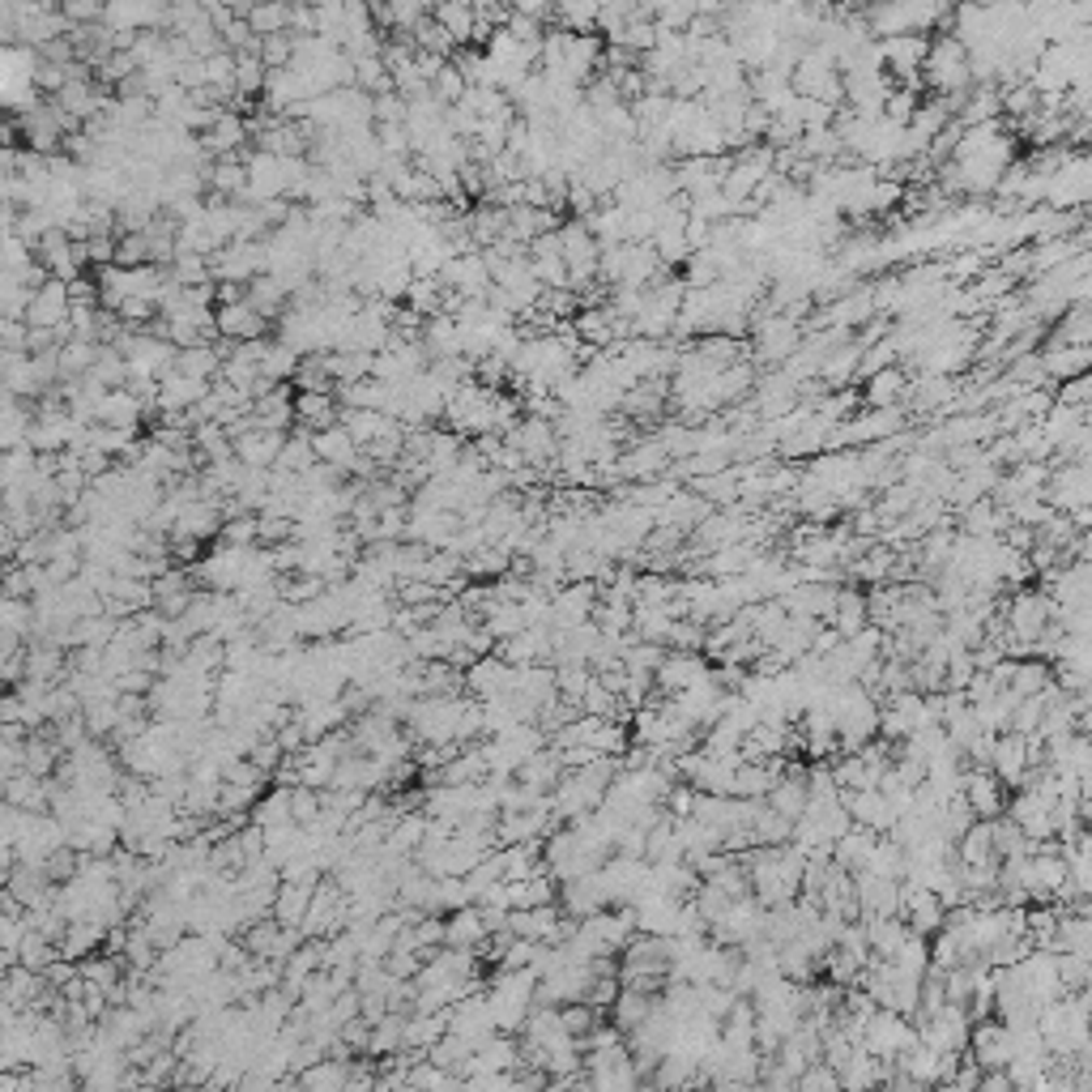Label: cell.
Masks as SVG:
<instances>
[{
	"mask_svg": "<svg viewBox=\"0 0 1092 1092\" xmlns=\"http://www.w3.org/2000/svg\"><path fill=\"white\" fill-rule=\"evenodd\" d=\"M922 90L931 99H956L965 95L969 82V52L948 34V30H935L931 34V47H926V60H922V73H918Z\"/></svg>",
	"mask_w": 1092,
	"mask_h": 1092,
	"instance_id": "6da1fadb",
	"label": "cell"
},
{
	"mask_svg": "<svg viewBox=\"0 0 1092 1092\" xmlns=\"http://www.w3.org/2000/svg\"><path fill=\"white\" fill-rule=\"evenodd\" d=\"M969 1029H973L969 1011L956 1007V1003H944L939 1016L913 1024L918 1046H926V1050H935V1054H948V1059H961V1054L969 1050Z\"/></svg>",
	"mask_w": 1092,
	"mask_h": 1092,
	"instance_id": "7a4b0ae2",
	"label": "cell"
},
{
	"mask_svg": "<svg viewBox=\"0 0 1092 1092\" xmlns=\"http://www.w3.org/2000/svg\"><path fill=\"white\" fill-rule=\"evenodd\" d=\"M918 1046V1033H913V1024L905 1020V1016H896V1011H875L870 1020H866V1029H862V1050L870 1054V1059H900L905 1050H913Z\"/></svg>",
	"mask_w": 1092,
	"mask_h": 1092,
	"instance_id": "3957f363",
	"label": "cell"
},
{
	"mask_svg": "<svg viewBox=\"0 0 1092 1092\" xmlns=\"http://www.w3.org/2000/svg\"><path fill=\"white\" fill-rule=\"evenodd\" d=\"M709 675H713V666H709L700 653H666V662L653 670V687L670 700V696H679V692L705 683Z\"/></svg>",
	"mask_w": 1092,
	"mask_h": 1092,
	"instance_id": "277c9868",
	"label": "cell"
},
{
	"mask_svg": "<svg viewBox=\"0 0 1092 1092\" xmlns=\"http://www.w3.org/2000/svg\"><path fill=\"white\" fill-rule=\"evenodd\" d=\"M969 1050L981 1072H1003L1011 1063V1029L994 1020H977L969 1029Z\"/></svg>",
	"mask_w": 1092,
	"mask_h": 1092,
	"instance_id": "5b68a950",
	"label": "cell"
},
{
	"mask_svg": "<svg viewBox=\"0 0 1092 1092\" xmlns=\"http://www.w3.org/2000/svg\"><path fill=\"white\" fill-rule=\"evenodd\" d=\"M961 798H965V807L973 811V820H998V816L1007 811V790H1003L990 772H981V768H969V772H965Z\"/></svg>",
	"mask_w": 1092,
	"mask_h": 1092,
	"instance_id": "8992f818",
	"label": "cell"
},
{
	"mask_svg": "<svg viewBox=\"0 0 1092 1092\" xmlns=\"http://www.w3.org/2000/svg\"><path fill=\"white\" fill-rule=\"evenodd\" d=\"M282 444H286V436H282V431H260V427H247V431L236 436L231 457L240 462L243 470H265V466H278Z\"/></svg>",
	"mask_w": 1092,
	"mask_h": 1092,
	"instance_id": "52a82bcc",
	"label": "cell"
},
{
	"mask_svg": "<svg viewBox=\"0 0 1092 1092\" xmlns=\"http://www.w3.org/2000/svg\"><path fill=\"white\" fill-rule=\"evenodd\" d=\"M764 807L777 811L781 820L798 824L803 811H807V772H803V768H785V777H777L772 790L764 794Z\"/></svg>",
	"mask_w": 1092,
	"mask_h": 1092,
	"instance_id": "ba28073f",
	"label": "cell"
},
{
	"mask_svg": "<svg viewBox=\"0 0 1092 1092\" xmlns=\"http://www.w3.org/2000/svg\"><path fill=\"white\" fill-rule=\"evenodd\" d=\"M909 393V371L896 364L888 371H875L870 380H862V401L866 410H888V406H905Z\"/></svg>",
	"mask_w": 1092,
	"mask_h": 1092,
	"instance_id": "9c48e42d",
	"label": "cell"
},
{
	"mask_svg": "<svg viewBox=\"0 0 1092 1092\" xmlns=\"http://www.w3.org/2000/svg\"><path fill=\"white\" fill-rule=\"evenodd\" d=\"M214 329L223 338H240V342H256L265 334V316L247 303V299H236V303H218L214 312Z\"/></svg>",
	"mask_w": 1092,
	"mask_h": 1092,
	"instance_id": "30bf717a",
	"label": "cell"
},
{
	"mask_svg": "<svg viewBox=\"0 0 1092 1092\" xmlns=\"http://www.w3.org/2000/svg\"><path fill=\"white\" fill-rule=\"evenodd\" d=\"M1037 359H1041V371H1046V380H1050V388H1054V384H1063V380L1089 375L1092 351L1089 346H1041Z\"/></svg>",
	"mask_w": 1092,
	"mask_h": 1092,
	"instance_id": "8fae6325",
	"label": "cell"
},
{
	"mask_svg": "<svg viewBox=\"0 0 1092 1092\" xmlns=\"http://www.w3.org/2000/svg\"><path fill=\"white\" fill-rule=\"evenodd\" d=\"M516 777H521V790L551 794V790L564 781V764H559V755H555L551 747H542V751H534V755L516 768Z\"/></svg>",
	"mask_w": 1092,
	"mask_h": 1092,
	"instance_id": "7c38bea8",
	"label": "cell"
},
{
	"mask_svg": "<svg viewBox=\"0 0 1092 1092\" xmlns=\"http://www.w3.org/2000/svg\"><path fill=\"white\" fill-rule=\"evenodd\" d=\"M670 470V457H666V444L653 436V440H640L627 457L614 462V474H627V479H649V474H662Z\"/></svg>",
	"mask_w": 1092,
	"mask_h": 1092,
	"instance_id": "4fadbf2b",
	"label": "cell"
},
{
	"mask_svg": "<svg viewBox=\"0 0 1092 1092\" xmlns=\"http://www.w3.org/2000/svg\"><path fill=\"white\" fill-rule=\"evenodd\" d=\"M875 833H866V828H853L850 833H841L837 841H833V866L837 870H846V875H857V870H866V862H870V850H875Z\"/></svg>",
	"mask_w": 1092,
	"mask_h": 1092,
	"instance_id": "5bb4252c",
	"label": "cell"
},
{
	"mask_svg": "<svg viewBox=\"0 0 1092 1092\" xmlns=\"http://www.w3.org/2000/svg\"><path fill=\"white\" fill-rule=\"evenodd\" d=\"M653 1003H657V994H644V990H623V985H619V998L610 1003V1020H614V1029L627 1037L636 1024H644V1020H649Z\"/></svg>",
	"mask_w": 1092,
	"mask_h": 1092,
	"instance_id": "9a60e30c",
	"label": "cell"
},
{
	"mask_svg": "<svg viewBox=\"0 0 1092 1092\" xmlns=\"http://www.w3.org/2000/svg\"><path fill=\"white\" fill-rule=\"evenodd\" d=\"M1050 683H1054V666H1046V662H1037V657H1020L1016 670H1011L1007 692H1011L1016 700H1029V696H1041Z\"/></svg>",
	"mask_w": 1092,
	"mask_h": 1092,
	"instance_id": "2e32d148",
	"label": "cell"
},
{
	"mask_svg": "<svg viewBox=\"0 0 1092 1092\" xmlns=\"http://www.w3.org/2000/svg\"><path fill=\"white\" fill-rule=\"evenodd\" d=\"M888 965L900 973V977H913L922 981L926 969H931V939H918V935H905V944L888 956Z\"/></svg>",
	"mask_w": 1092,
	"mask_h": 1092,
	"instance_id": "e0dca14e",
	"label": "cell"
},
{
	"mask_svg": "<svg viewBox=\"0 0 1092 1092\" xmlns=\"http://www.w3.org/2000/svg\"><path fill=\"white\" fill-rule=\"evenodd\" d=\"M866 875L900 883V879H905V850H900L892 837H879L875 850H870V862H866Z\"/></svg>",
	"mask_w": 1092,
	"mask_h": 1092,
	"instance_id": "ac0fdd59",
	"label": "cell"
},
{
	"mask_svg": "<svg viewBox=\"0 0 1092 1092\" xmlns=\"http://www.w3.org/2000/svg\"><path fill=\"white\" fill-rule=\"evenodd\" d=\"M243 137H247V128H243L240 116H227V112H218V116H214V124L205 128L201 145H205L210 154H231V150L240 145Z\"/></svg>",
	"mask_w": 1092,
	"mask_h": 1092,
	"instance_id": "d6986e66",
	"label": "cell"
},
{
	"mask_svg": "<svg viewBox=\"0 0 1092 1092\" xmlns=\"http://www.w3.org/2000/svg\"><path fill=\"white\" fill-rule=\"evenodd\" d=\"M436 26L457 43H474V4H440L436 9Z\"/></svg>",
	"mask_w": 1092,
	"mask_h": 1092,
	"instance_id": "ffe728a7",
	"label": "cell"
},
{
	"mask_svg": "<svg viewBox=\"0 0 1092 1092\" xmlns=\"http://www.w3.org/2000/svg\"><path fill=\"white\" fill-rule=\"evenodd\" d=\"M65 312H69V290H65L60 282H52V286H43V290L34 295V308H30L34 325H56Z\"/></svg>",
	"mask_w": 1092,
	"mask_h": 1092,
	"instance_id": "44dd1931",
	"label": "cell"
},
{
	"mask_svg": "<svg viewBox=\"0 0 1092 1092\" xmlns=\"http://www.w3.org/2000/svg\"><path fill=\"white\" fill-rule=\"evenodd\" d=\"M794 1092H841V1080H837V1072H833V1067L811 1063V1067L794 1080Z\"/></svg>",
	"mask_w": 1092,
	"mask_h": 1092,
	"instance_id": "7402d4cb",
	"label": "cell"
},
{
	"mask_svg": "<svg viewBox=\"0 0 1092 1092\" xmlns=\"http://www.w3.org/2000/svg\"><path fill=\"white\" fill-rule=\"evenodd\" d=\"M483 918L474 913V909H462L457 918H453V926H449V939L453 944H462V948H470V944H483Z\"/></svg>",
	"mask_w": 1092,
	"mask_h": 1092,
	"instance_id": "603a6c76",
	"label": "cell"
},
{
	"mask_svg": "<svg viewBox=\"0 0 1092 1092\" xmlns=\"http://www.w3.org/2000/svg\"><path fill=\"white\" fill-rule=\"evenodd\" d=\"M1092 397V375H1076V380H1063L1054 384V401L1059 406H1072V410H1089Z\"/></svg>",
	"mask_w": 1092,
	"mask_h": 1092,
	"instance_id": "cb8c5ba5",
	"label": "cell"
},
{
	"mask_svg": "<svg viewBox=\"0 0 1092 1092\" xmlns=\"http://www.w3.org/2000/svg\"><path fill=\"white\" fill-rule=\"evenodd\" d=\"M508 1067H516V1046H512V1041H491V1046L483 1050L479 1072L495 1076V1072H508Z\"/></svg>",
	"mask_w": 1092,
	"mask_h": 1092,
	"instance_id": "d4e9b609",
	"label": "cell"
},
{
	"mask_svg": "<svg viewBox=\"0 0 1092 1092\" xmlns=\"http://www.w3.org/2000/svg\"><path fill=\"white\" fill-rule=\"evenodd\" d=\"M973 1092H1016V1089H1011V1080L1003 1072H981V1080H977Z\"/></svg>",
	"mask_w": 1092,
	"mask_h": 1092,
	"instance_id": "484cf974",
	"label": "cell"
},
{
	"mask_svg": "<svg viewBox=\"0 0 1092 1092\" xmlns=\"http://www.w3.org/2000/svg\"><path fill=\"white\" fill-rule=\"evenodd\" d=\"M401 598L419 607V602H431V598H436V590H431V585H423V581H410V585L401 590Z\"/></svg>",
	"mask_w": 1092,
	"mask_h": 1092,
	"instance_id": "4316f807",
	"label": "cell"
}]
</instances>
